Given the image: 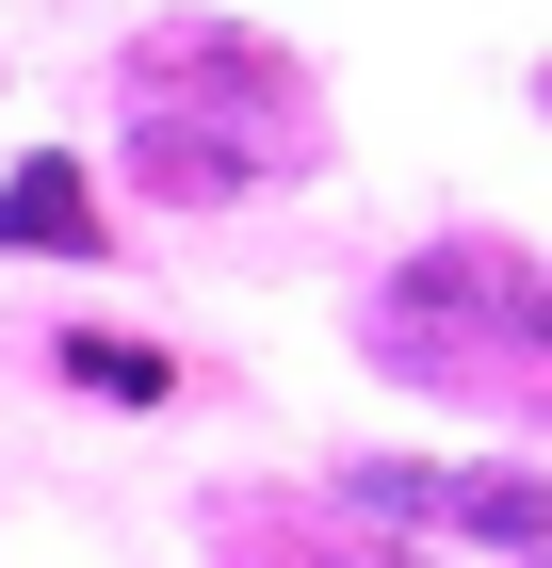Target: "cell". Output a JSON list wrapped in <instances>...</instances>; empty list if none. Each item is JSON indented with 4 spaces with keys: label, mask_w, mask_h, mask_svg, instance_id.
I'll use <instances>...</instances> for the list:
<instances>
[{
    "label": "cell",
    "mask_w": 552,
    "mask_h": 568,
    "mask_svg": "<svg viewBox=\"0 0 552 568\" xmlns=\"http://www.w3.org/2000/svg\"><path fill=\"white\" fill-rule=\"evenodd\" d=\"M114 114H130L147 195H179V212H228V195H260V179L325 163V98H309V65H293L277 33H228V17L147 33V49L114 65Z\"/></svg>",
    "instance_id": "obj_1"
},
{
    "label": "cell",
    "mask_w": 552,
    "mask_h": 568,
    "mask_svg": "<svg viewBox=\"0 0 552 568\" xmlns=\"http://www.w3.org/2000/svg\"><path fill=\"white\" fill-rule=\"evenodd\" d=\"M358 342L374 374H423V390H488V406H536L552 390V276L520 244H423V261H390L374 308H358Z\"/></svg>",
    "instance_id": "obj_2"
},
{
    "label": "cell",
    "mask_w": 552,
    "mask_h": 568,
    "mask_svg": "<svg viewBox=\"0 0 552 568\" xmlns=\"http://www.w3.org/2000/svg\"><path fill=\"white\" fill-rule=\"evenodd\" d=\"M341 504H358V520H423V536H488V552H552V487H536V471H423V455H358Z\"/></svg>",
    "instance_id": "obj_3"
},
{
    "label": "cell",
    "mask_w": 552,
    "mask_h": 568,
    "mask_svg": "<svg viewBox=\"0 0 552 568\" xmlns=\"http://www.w3.org/2000/svg\"><path fill=\"white\" fill-rule=\"evenodd\" d=\"M212 536L244 568H439V552H390V536H325V520H277V504H212Z\"/></svg>",
    "instance_id": "obj_4"
},
{
    "label": "cell",
    "mask_w": 552,
    "mask_h": 568,
    "mask_svg": "<svg viewBox=\"0 0 552 568\" xmlns=\"http://www.w3.org/2000/svg\"><path fill=\"white\" fill-rule=\"evenodd\" d=\"M0 244H49V261H98V244H114V227H98V195H82V163H17L0 179Z\"/></svg>",
    "instance_id": "obj_5"
},
{
    "label": "cell",
    "mask_w": 552,
    "mask_h": 568,
    "mask_svg": "<svg viewBox=\"0 0 552 568\" xmlns=\"http://www.w3.org/2000/svg\"><path fill=\"white\" fill-rule=\"evenodd\" d=\"M66 374H82V390H114V406H163V357H147V342H98V325L66 342Z\"/></svg>",
    "instance_id": "obj_6"
}]
</instances>
